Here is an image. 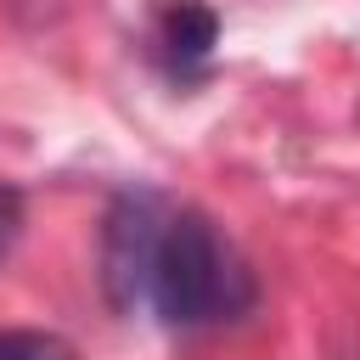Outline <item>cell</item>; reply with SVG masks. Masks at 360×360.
Here are the masks:
<instances>
[{
	"label": "cell",
	"instance_id": "cell-1",
	"mask_svg": "<svg viewBox=\"0 0 360 360\" xmlns=\"http://www.w3.org/2000/svg\"><path fill=\"white\" fill-rule=\"evenodd\" d=\"M146 304L158 309L163 326H180V332L219 326L253 304V276L202 214H169V231L146 281Z\"/></svg>",
	"mask_w": 360,
	"mask_h": 360
},
{
	"label": "cell",
	"instance_id": "cell-2",
	"mask_svg": "<svg viewBox=\"0 0 360 360\" xmlns=\"http://www.w3.org/2000/svg\"><path fill=\"white\" fill-rule=\"evenodd\" d=\"M163 231H169V208L152 191L112 197L107 225H101V287L118 315H135L146 304V281H152Z\"/></svg>",
	"mask_w": 360,
	"mask_h": 360
},
{
	"label": "cell",
	"instance_id": "cell-3",
	"mask_svg": "<svg viewBox=\"0 0 360 360\" xmlns=\"http://www.w3.org/2000/svg\"><path fill=\"white\" fill-rule=\"evenodd\" d=\"M214 39H219V17H214L208 6H197V0H180V6L169 11V22H163V45H169L180 62H202V56L214 51Z\"/></svg>",
	"mask_w": 360,
	"mask_h": 360
},
{
	"label": "cell",
	"instance_id": "cell-4",
	"mask_svg": "<svg viewBox=\"0 0 360 360\" xmlns=\"http://www.w3.org/2000/svg\"><path fill=\"white\" fill-rule=\"evenodd\" d=\"M0 360H79V349L56 332H28V326H0Z\"/></svg>",
	"mask_w": 360,
	"mask_h": 360
},
{
	"label": "cell",
	"instance_id": "cell-5",
	"mask_svg": "<svg viewBox=\"0 0 360 360\" xmlns=\"http://www.w3.org/2000/svg\"><path fill=\"white\" fill-rule=\"evenodd\" d=\"M17 236H22V191L17 186H0V264L17 248Z\"/></svg>",
	"mask_w": 360,
	"mask_h": 360
}]
</instances>
